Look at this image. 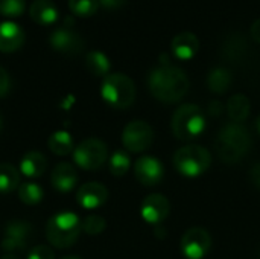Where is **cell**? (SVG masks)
I'll use <instances>...</instances> for the list:
<instances>
[{"label": "cell", "mask_w": 260, "mask_h": 259, "mask_svg": "<svg viewBox=\"0 0 260 259\" xmlns=\"http://www.w3.org/2000/svg\"><path fill=\"white\" fill-rule=\"evenodd\" d=\"M189 78L180 67L163 64L152 69L148 75V87L152 96L161 102L174 104L184 98L189 90Z\"/></svg>", "instance_id": "6da1fadb"}, {"label": "cell", "mask_w": 260, "mask_h": 259, "mask_svg": "<svg viewBox=\"0 0 260 259\" xmlns=\"http://www.w3.org/2000/svg\"><path fill=\"white\" fill-rule=\"evenodd\" d=\"M253 140L250 131L236 122L224 125L215 140V150L218 157L229 165L239 163L251 150Z\"/></svg>", "instance_id": "7a4b0ae2"}, {"label": "cell", "mask_w": 260, "mask_h": 259, "mask_svg": "<svg viewBox=\"0 0 260 259\" xmlns=\"http://www.w3.org/2000/svg\"><path fill=\"white\" fill-rule=\"evenodd\" d=\"M81 231H82V223L76 214L59 212L47 221L46 237L53 247L67 249L78 241Z\"/></svg>", "instance_id": "3957f363"}, {"label": "cell", "mask_w": 260, "mask_h": 259, "mask_svg": "<svg viewBox=\"0 0 260 259\" xmlns=\"http://www.w3.org/2000/svg\"><path fill=\"white\" fill-rule=\"evenodd\" d=\"M102 99L113 108H128L136 99V85L133 79L123 73H110L101 85Z\"/></svg>", "instance_id": "277c9868"}, {"label": "cell", "mask_w": 260, "mask_h": 259, "mask_svg": "<svg viewBox=\"0 0 260 259\" xmlns=\"http://www.w3.org/2000/svg\"><path fill=\"white\" fill-rule=\"evenodd\" d=\"M172 133L180 140H193L206 128V118L195 104H184L177 108L171 121Z\"/></svg>", "instance_id": "5b68a950"}, {"label": "cell", "mask_w": 260, "mask_h": 259, "mask_svg": "<svg viewBox=\"0 0 260 259\" xmlns=\"http://www.w3.org/2000/svg\"><path fill=\"white\" fill-rule=\"evenodd\" d=\"M210 153L200 145L183 147L174 156V166L184 177H198L204 174L210 168Z\"/></svg>", "instance_id": "8992f818"}, {"label": "cell", "mask_w": 260, "mask_h": 259, "mask_svg": "<svg viewBox=\"0 0 260 259\" xmlns=\"http://www.w3.org/2000/svg\"><path fill=\"white\" fill-rule=\"evenodd\" d=\"M108 159V148L107 145L96 137L85 139L73 150V160L75 163L87 171L99 169Z\"/></svg>", "instance_id": "52a82bcc"}, {"label": "cell", "mask_w": 260, "mask_h": 259, "mask_svg": "<svg viewBox=\"0 0 260 259\" xmlns=\"http://www.w3.org/2000/svg\"><path fill=\"white\" fill-rule=\"evenodd\" d=\"M154 142V130L145 121L129 122L122 133V143L129 153H142Z\"/></svg>", "instance_id": "ba28073f"}, {"label": "cell", "mask_w": 260, "mask_h": 259, "mask_svg": "<svg viewBox=\"0 0 260 259\" xmlns=\"http://www.w3.org/2000/svg\"><path fill=\"white\" fill-rule=\"evenodd\" d=\"M30 235H32V226L27 221L12 220L5 226L2 249L9 253L23 252L29 246Z\"/></svg>", "instance_id": "9c48e42d"}, {"label": "cell", "mask_w": 260, "mask_h": 259, "mask_svg": "<svg viewBox=\"0 0 260 259\" xmlns=\"http://www.w3.org/2000/svg\"><path fill=\"white\" fill-rule=\"evenodd\" d=\"M212 249V237L203 227H192L181 238V252L187 259H203Z\"/></svg>", "instance_id": "30bf717a"}, {"label": "cell", "mask_w": 260, "mask_h": 259, "mask_svg": "<svg viewBox=\"0 0 260 259\" xmlns=\"http://www.w3.org/2000/svg\"><path fill=\"white\" fill-rule=\"evenodd\" d=\"M49 43L56 52L69 56H75L84 49V40L70 27H59L53 31L49 37Z\"/></svg>", "instance_id": "8fae6325"}, {"label": "cell", "mask_w": 260, "mask_h": 259, "mask_svg": "<svg viewBox=\"0 0 260 259\" xmlns=\"http://www.w3.org/2000/svg\"><path fill=\"white\" fill-rule=\"evenodd\" d=\"M134 174L137 180L145 186H155L163 180L165 166L157 157L143 156L134 163Z\"/></svg>", "instance_id": "7c38bea8"}, {"label": "cell", "mask_w": 260, "mask_h": 259, "mask_svg": "<svg viewBox=\"0 0 260 259\" xmlns=\"http://www.w3.org/2000/svg\"><path fill=\"white\" fill-rule=\"evenodd\" d=\"M171 212L169 200L161 194H151L142 202V218L149 224H160L168 218Z\"/></svg>", "instance_id": "4fadbf2b"}, {"label": "cell", "mask_w": 260, "mask_h": 259, "mask_svg": "<svg viewBox=\"0 0 260 259\" xmlns=\"http://www.w3.org/2000/svg\"><path fill=\"white\" fill-rule=\"evenodd\" d=\"M108 200V189L99 182L84 183L76 192V202L84 209H98Z\"/></svg>", "instance_id": "5bb4252c"}, {"label": "cell", "mask_w": 260, "mask_h": 259, "mask_svg": "<svg viewBox=\"0 0 260 259\" xmlns=\"http://www.w3.org/2000/svg\"><path fill=\"white\" fill-rule=\"evenodd\" d=\"M172 55L178 60H192L200 50V40L193 32L184 31L177 34L171 41Z\"/></svg>", "instance_id": "9a60e30c"}, {"label": "cell", "mask_w": 260, "mask_h": 259, "mask_svg": "<svg viewBox=\"0 0 260 259\" xmlns=\"http://www.w3.org/2000/svg\"><path fill=\"white\" fill-rule=\"evenodd\" d=\"M50 183L55 191L58 192H70L78 183V172L72 163L61 162L55 166L50 174Z\"/></svg>", "instance_id": "2e32d148"}, {"label": "cell", "mask_w": 260, "mask_h": 259, "mask_svg": "<svg viewBox=\"0 0 260 259\" xmlns=\"http://www.w3.org/2000/svg\"><path fill=\"white\" fill-rule=\"evenodd\" d=\"M24 43V31L14 21L0 23V52L9 53L18 50Z\"/></svg>", "instance_id": "e0dca14e"}, {"label": "cell", "mask_w": 260, "mask_h": 259, "mask_svg": "<svg viewBox=\"0 0 260 259\" xmlns=\"http://www.w3.org/2000/svg\"><path fill=\"white\" fill-rule=\"evenodd\" d=\"M47 169V159L40 151H29L20 160V172L29 179L41 177Z\"/></svg>", "instance_id": "ac0fdd59"}, {"label": "cell", "mask_w": 260, "mask_h": 259, "mask_svg": "<svg viewBox=\"0 0 260 259\" xmlns=\"http://www.w3.org/2000/svg\"><path fill=\"white\" fill-rule=\"evenodd\" d=\"M30 18L38 24H52L58 20L59 11L56 5L50 0H35L29 8Z\"/></svg>", "instance_id": "d6986e66"}, {"label": "cell", "mask_w": 260, "mask_h": 259, "mask_svg": "<svg viewBox=\"0 0 260 259\" xmlns=\"http://www.w3.org/2000/svg\"><path fill=\"white\" fill-rule=\"evenodd\" d=\"M250 99L242 93L233 95L227 102V114L236 124H242L250 116Z\"/></svg>", "instance_id": "ffe728a7"}, {"label": "cell", "mask_w": 260, "mask_h": 259, "mask_svg": "<svg viewBox=\"0 0 260 259\" xmlns=\"http://www.w3.org/2000/svg\"><path fill=\"white\" fill-rule=\"evenodd\" d=\"M232 81H233L232 73L225 67H215L207 75V87L210 92H213L216 95L225 93L230 89Z\"/></svg>", "instance_id": "44dd1931"}, {"label": "cell", "mask_w": 260, "mask_h": 259, "mask_svg": "<svg viewBox=\"0 0 260 259\" xmlns=\"http://www.w3.org/2000/svg\"><path fill=\"white\" fill-rule=\"evenodd\" d=\"M20 185V171L11 163H0V194H11Z\"/></svg>", "instance_id": "7402d4cb"}, {"label": "cell", "mask_w": 260, "mask_h": 259, "mask_svg": "<svg viewBox=\"0 0 260 259\" xmlns=\"http://www.w3.org/2000/svg\"><path fill=\"white\" fill-rule=\"evenodd\" d=\"M47 147L49 150L56 154V156H67L70 154L75 147H73V139L70 136V133L64 131V130H59V131H55L50 134L49 140H47Z\"/></svg>", "instance_id": "603a6c76"}, {"label": "cell", "mask_w": 260, "mask_h": 259, "mask_svg": "<svg viewBox=\"0 0 260 259\" xmlns=\"http://www.w3.org/2000/svg\"><path fill=\"white\" fill-rule=\"evenodd\" d=\"M85 67L94 76H107L110 75L108 72H110L111 63L104 52L91 50L85 55Z\"/></svg>", "instance_id": "cb8c5ba5"}, {"label": "cell", "mask_w": 260, "mask_h": 259, "mask_svg": "<svg viewBox=\"0 0 260 259\" xmlns=\"http://www.w3.org/2000/svg\"><path fill=\"white\" fill-rule=\"evenodd\" d=\"M18 198L20 202H23L24 205L27 206H34V205H38L41 200H43V189L40 185L34 183V182H26V183H21L18 186Z\"/></svg>", "instance_id": "d4e9b609"}, {"label": "cell", "mask_w": 260, "mask_h": 259, "mask_svg": "<svg viewBox=\"0 0 260 259\" xmlns=\"http://www.w3.org/2000/svg\"><path fill=\"white\" fill-rule=\"evenodd\" d=\"M131 166L129 156L125 151H116L110 157V172L116 177H122L128 172Z\"/></svg>", "instance_id": "484cf974"}, {"label": "cell", "mask_w": 260, "mask_h": 259, "mask_svg": "<svg viewBox=\"0 0 260 259\" xmlns=\"http://www.w3.org/2000/svg\"><path fill=\"white\" fill-rule=\"evenodd\" d=\"M70 11L78 17H90L99 9L98 0H69Z\"/></svg>", "instance_id": "4316f807"}, {"label": "cell", "mask_w": 260, "mask_h": 259, "mask_svg": "<svg viewBox=\"0 0 260 259\" xmlns=\"http://www.w3.org/2000/svg\"><path fill=\"white\" fill-rule=\"evenodd\" d=\"M107 223L101 215H88L82 221V231L87 235H99L105 231Z\"/></svg>", "instance_id": "83f0119b"}, {"label": "cell", "mask_w": 260, "mask_h": 259, "mask_svg": "<svg viewBox=\"0 0 260 259\" xmlns=\"http://www.w3.org/2000/svg\"><path fill=\"white\" fill-rule=\"evenodd\" d=\"M24 0H0V14L3 17H20L24 12Z\"/></svg>", "instance_id": "f1b7e54d"}, {"label": "cell", "mask_w": 260, "mask_h": 259, "mask_svg": "<svg viewBox=\"0 0 260 259\" xmlns=\"http://www.w3.org/2000/svg\"><path fill=\"white\" fill-rule=\"evenodd\" d=\"M27 259H55V253H53V250L49 246L40 244V246H35L29 252Z\"/></svg>", "instance_id": "f546056e"}, {"label": "cell", "mask_w": 260, "mask_h": 259, "mask_svg": "<svg viewBox=\"0 0 260 259\" xmlns=\"http://www.w3.org/2000/svg\"><path fill=\"white\" fill-rule=\"evenodd\" d=\"M11 89V78L9 73L0 66V98L6 96Z\"/></svg>", "instance_id": "4dcf8cb0"}, {"label": "cell", "mask_w": 260, "mask_h": 259, "mask_svg": "<svg viewBox=\"0 0 260 259\" xmlns=\"http://www.w3.org/2000/svg\"><path fill=\"white\" fill-rule=\"evenodd\" d=\"M99 2V6H102L104 9L107 11H116V9H120L125 6L126 0H98Z\"/></svg>", "instance_id": "1f68e13d"}, {"label": "cell", "mask_w": 260, "mask_h": 259, "mask_svg": "<svg viewBox=\"0 0 260 259\" xmlns=\"http://www.w3.org/2000/svg\"><path fill=\"white\" fill-rule=\"evenodd\" d=\"M222 108L224 107H222V104L219 101H213V102L209 104V113L213 114V116H219L221 111H222Z\"/></svg>", "instance_id": "d6a6232c"}, {"label": "cell", "mask_w": 260, "mask_h": 259, "mask_svg": "<svg viewBox=\"0 0 260 259\" xmlns=\"http://www.w3.org/2000/svg\"><path fill=\"white\" fill-rule=\"evenodd\" d=\"M251 182L256 185L257 189H260V163L254 165L251 169Z\"/></svg>", "instance_id": "836d02e7"}, {"label": "cell", "mask_w": 260, "mask_h": 259, "mask_svg": "<svg viewBox=\"0 0 260 259\" xmlns=\"http://www.w3.org/2000/svg\"><path fill=\"white\" fill-rule=\"evenodd\" d=\"M251 37L256 43H260V18L256 20L251 26Z\"/></svg>", "instance_id": "e575fe53"}, {"label": "cell", "mask_w": 260, "mask_h": 259, "mask_svg": "<svg viewBox=\"0 0 260 259\" xmlns=\"http://www.w3.org/2000/svg\"><path fill=\"white\" fill-rule=\"evenodd\" d=\"M0 259H18L15 255H5L3 258H0Z\"/></svg>", "instance_id": "d590c367"}, {"label": "cell", "mask_w": 260, "mask_h": 259, "mask_svg": "<svg viewBox=\"0 0 260 259\" xmlns=\"http://www.w3.org/2000/svg\"><path fill=\"white\" fill-rule=\"evenodd\" d=\"M61 259H81L79 256H64V258Z\"/></svg>", "instance_id": "8d00e7d4"}, {"label": "cell", "mask_w": 260, "mask_h": 259, "mask_svg": "<svg viewBox=\"0 0 260 259\" xmlns=\"http://www.w3.org/2000/svg\"><path fill=\"white\" fill-rule=\"evenodd\" d=\"M2 127H3V118H2V114H0V130H2Z\"/></svg>", "instance_id": "74e56055"}, {"label": "cell", "mask_w": 260, "mask_h": 259, "mask_svg": "<svg viewBox=\"0 0 260 259\" xmlns=\"http://www.w3.org/2000/svg\"><path fill=\"white\" fill-rule=\"evenodd\" d=\"M257 130H259V133H260V116L257 118Z\"/></svg>", "instance_id": "f35d334b"}]
</instances>
